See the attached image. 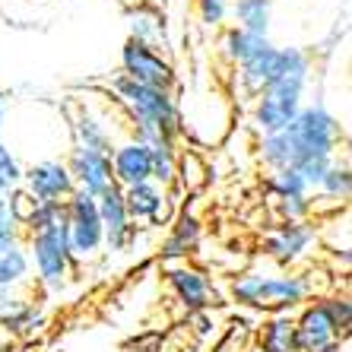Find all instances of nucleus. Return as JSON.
I'll use <instances>...</instances> for the list:
<instances>
[{
    "label": "nucleus",
    "mask_w": 352,
    "mask_h": 352,
    "mask_svg": "<svg viewBox=\"0 0 352 352\" xmlns=\"http://www.w3.org/2000/svg\"><path fill=\"white\" fill-rule=\"evenodd\" d=\"M3 121H7V98L0 96V131H3Z\"/></svg>",
    "instance_id": "obj_34"
},
{
    "label": "nucleus",
    "mask_w": 352,
    "mask_h": 352,
    "mask_svg": "<svg viewBox=\"0 0 352 352\" xmlns=\"http://www.w3.org/2000/svg\"><path fill=\"white\" fill-rule=\"evenodd\" d=\"M197 13L206 29H219L229 19V0H197Z\"/></svg>",
    "instance_id": "obj_31"
},
{
    "label": "nucleus",
    "mask_w": 352,
    "mask_h": 352,
    "mask_svg": "<svg viewBox=\"0 0 352 352\" xmlns=\"http://www.w3.org/2000/svg\"><path fill=\"white\" fill-rule=\"evenodd\" d=\"M64 226H67V245L74 263H92L102 251H105V232H102V219H98L96 197L74 190L64 200Z\"/></svg>",
    "instance_id": "obj_7"
},
{
    "label": "nucleus",
    "mask_w": 352,
    "mask_h": 352,
    "mask_svg": "<svg viewBox=\"0 0 352 352\" xmlns=\"http://www.w3.org/2000/svg\"><path fill=\"white\" fill-rule=\"evenodd\" d=\"M96 206H98V219H102V232H105V248L115 251V254H124L137 241V229H140V226L131 222V216H127L124 190L118 184H108L96 197Z\"/></svg>",
    "instance_id": "obj_12"
},
{
    "label": "nucleus",
    "mask_w": 352,
    "mask_h": 352,
    "mask_svg": "<svg viewBox=\"0 0 352 352\" xmlns=\"http://www.w3.org/2000/svg\"><path fill=\"white\" fill-rule=\"evenodd\" d=\"M267 45H270V38H261V35H254V32H245V29H238V25H229L219 38L222 58L229 60V64H235V67L241 64V60H248L251 54H257L261 48H267Z\"/></svg>",
    "instance_id": "obj_24"
},
{
    "label": "nucleus",
    "mask_w": 352,
    "mask_h": 352,
    "mask_svg": "<svg viewBox=\"0 0 352 352\" xmlns=\"http://www.w3.org/2000/svg\"><path fill=\"white\" fill-rule=\"evenodd\" d=\"M64 222V204H35L32 216L23 222V238L32 235V232H41V229H51Z\"/></svg>",
    "instance_id": "obj_29"
},
{
    "label": "nucleus",
    "mask_w": 352,
    "mask_h": 352,
    "mask_svg": "<svg viewBox=\"0 0 352 352\" xmlns=\"http://www.w3.org/2000/svg\"><path fill=\"white\" fill-rule=\"evenodd\" d=\"M23 190L32 194L38 204H64L76 184L64 159H38L32 165H23Z\"/></svg>",
    "instance_id": "obj_11"
},
{
    "label": "nucleus",
    "mask_w": 352,
    "mask_h": 352,
    "mask_svg": "<svg viewBox=\"0 0 352 352\" xmlns=\"http://www.w3.org/2000/svg\"><path fill=\"white\" fill-rule=\"evenodd\" d=\"M270 13L273 0H232L229 3V16L235 19L238 29L254 32L261 38H270Z\"/></svg>",
    "instance_id": "obj_22"
},
{
    "label": "nucleus",
    "mask_w": 352,
    "mask_h": 352,
    "mask_svg": "<svg viewBox=\"0 0 352 352\" xmlns=\"http://www.w3.org/2000/svg\"><path fill=\"white\" fill-rule=\"evenodd\" d=\"M149 149V162H153V175H149V181H156L159 188L172 190L175 188V162H178V143L175 140H159V143H153Z\"/></svg>",
    "instance_id": "obj_25"
},
{
    "label": "nucleus",
    "mask_w": 352,
    "mask_h": 352,
    "mask_svg": "<svg viewBox=\"0 0 352 352\" xmlns=\"http://www.w3.org/2000/svg\"><path fill=\"white\" fill-rule=\"evenodd\" d=\"M0 286L3 289H32V263L23 241H3L0 238Z\"/></svg>",
    "instance_id": "obj_20"
},
{
    "label": "nucleus",
    "mask_w": 352,
    "mask_h": 352,
    "mask_svg": "<svg viewBox=\"0 0 352 352\" xmlns=\"http://www.w3.org/2000/svg\"><path fill=\"white\" fill-rule=\"evenodd\" d=\"M200 235H204L200 219H197L194 213H178L172 219V226H168V235H165L162 245H159V257H162L165 263L188 261L197 251V245H200Z\"/></svg>",
    "instance_id": "obj_18"
},
{
    "label": "nucleus",
    "mask_w": 352,
    "mask_h": 352,
    "mask_svg": "<svg viewBox=\"0 0 352 352\" xmlns=\"http://www.w3.org/2000/svg\"><path fill=\"white\" fill-rule=\"evenodd\" d=\"M245 352H261V349H257V346H254V343H251V346H248V349H245Z\"/></svg>",
    "instance_id": "obj_35"
},
{
    "label": "nucleus",
    "mask_w": 352,
    "mask_h": 352,
    "mask_svg": "<svg viewBox=\"0 0 352 352\" xmlns=\"http://www.w3.org/2000/svg\"><path fill=\"white\" fill-rule=\"evenodd\" d=\"M0 352H7V346H3V349H0Z\"/></svg>",
    "instance_id": "obj_36"
},
{
    "label": "nucleus",
    "mask_w": 352,
    "mask_h": 352,
    "mask_svg": "<svg viewBox=\"0 0 352 352\" xmlns=\"http://www.w3.org/2000/svg\"><path fill=\"white\" fill-rule=\"evenodd\" d=\"M267 190L273 200H286V197H311V188L305 184V178L295 168H273L267 178Z\"/></svg>",
    "instance_id": "obj_28"
},
{
    "label": "nucleus",
    "mask_w": 352,
    "mask_h": 352,
    "mask_svg": "<svg viewBox=\"0 0 352 352\" xmlns=\"http://www.w3.org/2000/svg\"><path fill=\"white\" fill-rule=\"evenodd\" d=\"M318 241H320L318 226L311 219H302V222H279L276 229L263 238L261 248L263 257H270L279 270H292L295 263L311 257Z\"/></svg>",
    "instance_id": "obj_8"
},
{
    "label": "nucleus",
    "mask_w": 352,
    "mask_h": 352,
    "mask_svg": "<svg viewBox=\"0 0 352 352\" xmlns=\"http://www.w3.org/2000/svg\"><path fill=\"white\" fill-rule=\"evenodd\" d=\"M165 286L172 292V298L178 302V308L184 314H200L210 311L216 305V292L210 286V276H206L200 267H194L190 261H178L165 267Z\"/></svg>",
    "instance_id": "obj_9"
},
{
    "label": "nucleus",
    "mask_w": 352,
    "mask_h": 352,
    "mask_svg": "<svg viewBox=\"0 0 352 352\" xmlns=\"http://www.w3.org/2000/svg\"><path fill=\"white\" fill-rule=\"evenodd\" d=\"M153 175V162H149V149L143 143H137L133 137L115 143L111 149V178L118 188H133L143 184Z\"/></svg>",
    "instance_id": "obj_15"
},
{
    "label": "nucleus",
    "mask_w": 352,
    "mask_h": 352,
    "mask_svg": "<svg viewBox=\"0 0 352 352\" xmlns=\"http://www.w3.org/2000/svg\"><path fill=\"white\" fill-rule=\"evenodd\" d=\"M7 204H10V190H7V188H0V213L7 210Z\"/></svg>",
    "instance_id": "obj_33"
},
{
    "label": "nucleus",
    "mask_w": 352,
    "mask_h": 352,
    "mask_svg": "<svg viewBox=\"0 0 352 352\" xmlns=\"http://www.w3.org/2000/svg\"><path fill=\"white\" fill-rule=\"evenodd\" d=\"M162 349H165V340H162V333H156V330L140 333L137 340L127 343V352H162Z\"/></svg>",
    "instance_id": "obj_32"
},
{
    "label": "nucleus",
    "mask_w": 352,
    "mask_h": 352,
    "mask_svg": "<svg viewBox=\"0 0 352 352\" xmlns=\"http://www.w3.org/2000/svg\"><path fill=\"white\" fill-rule=\"evenodd\" d=\"M257 349L261 352H298V336H295V314L279 311L267 314L257 327Z\"/></svg>",
    "instance_id": "obj_21"
},
{
    "label": "nucleus",
    "mask_w": 352,
    "mask_h": 352,
    "mask_svg": "<svg viewBox=\"0 0 352 352\" xmlns=\"http://www.w3.org/2000/svg\"><path fill=\"white\" fill-rule=\"evenodd\" d=\"M340 143H343V124L318 98L311 105L298 108V115L286 124V131L261 137L257 153L261 162L273 172V168H292L305 159H336Z\"/></svg>",
    "instance_id": "obj_1"
},
{
    "label": "nucleus",
    "mask_w": 352,
    "mask_h": 352,
    "mask_svg": "<svg viewBox=\"0 0 352 352\" xmlns=\"http://www.w3.org/2000/svg\"><path fill=\"white\" fill-rule=\"evenodd\" d=\"M229 295L238 308L263 314L298 311L318 295V283L305 270H248L229 283Z\"/></svg>",
    "instance_id": "obj_4"
},
{
    "label": "nucleus",
    "mask_w": 352,
    "mask_h": 352,
    "mask_svg": "<svg viewBox=\"0 0 352 352\" xmlns=\"http://www.w3.org/2000/svg\"><path fill=\"white\" fill-rule=\"evenodd\" d=\"M25 251H29V263H32V283L41 292H64L80 273V267L74 263V254H70V245H67L64 222L25 235Z\"/></svg>",
    "instance_id": "obj_6"
},
{
    "label": "nucleus",
    "mask_w": 352,
    "mask_h": 352,
    "mask_svg": "<svg viewBox=\"0 0 352 352\" xmlns=\"http://www.w3.org/2000/svg\"><path fill=\"white\" fill-rule=\"evenodd\" d=\"M0 188H23V162H19L16 149H10L3 140H0Z\"/></svg>",
    "instance_id": "obj_30"
},
{
    "label": "nucleus",
    "mask_w": 352,
    "mask_h": 352,
    "mask_svg": "<svg viewBox=\"0 0 352 352\" xmlns=\"http://www.w3.org/2000/svg\"><path fill=\"white\" fill-rule=\"evenodd\" d=\"M64 162H67V172L74 178L76 190H82V194L98 197L108 184H115V178H111V156H108V153L70 143Z\"/></svg>",
    "instance_id": "obj_13"
},
{
    "label": "nucleus",
    "mask_w": 352,
    "mask_h": 352,
    "mask_svg": "<svg viewBox=\"0 0 352 352\" xmlns=\"http://www.w3.org/2000/svg\"><path fill=\"white\" fill-rule=\"evenodd\" d=\"M131 38L133 41H143L149 48H156L165 41V25H162V16L153 13V10H133L131 16Z\"/></svg>",
    "instance_id": "obj_26"
},
{
    "label": "nucleus",
    "mask_w": 352,
    "mask_h": 352,
    "mask_svg": "<svg viewBox=\"0 0 352 352\" xmlns=\"http://www.w3.org/2000/svg\"><path fill=\"white\" fill-rule=\"evenodd\" d=\"M308 80H311V54L305 48H292V45L279 48V76L257 92L254 111H251V121L261 137L286 131V124L302 108Z\"/></svg>",
    "instance_id": "obj_3"
},
{
    "label": "nucleus",
    "mask_w": 352,
    "mask_h": 352,
    "mask_svg": "<svg viewBox=\"0 0 352 352\" xmlns=\"http://www.w3.org/2000/svg\"><path fill=\"white\" fill-rule=\"evenodd\" d=\"M124 190V206L131 222H143V226H165L172 222V190L159 188L156 181H143L133 188H121Z\"/></svg>",
    "instance_id": "obj_14"
},
{
    "label": "nucleus",
    "mask_w": 352,
    "mask_h": 352,
    "mask_svg": "<svg viewBox=\"0 0 352 352\" xmlns=\"http://www.w3.org/2000/svg\"><path fill=\"white\" fill-rule=\"evenodd\" d=\"M45 327H48V314H45L41 302H35V295H25L7 314H0V333H3V340H32Z\"/></svg>",
    "instance_id": "obj_16"
},
{
    "label": "nucleus",
    "mask_w": 352,
    "mask_h": 352,
    "mask_svg": "<svg viewBox=\"0 0 352 352\" xmlns=\"http://www.w3.org/2000/svg\"><path fill=\"white\" fill-rule=\"evenodd\" d=\"M108 92L115 96V105L131 121V137L143 146H153L159 140L181 143V105L172 89L143 86L131 76L118 74L108 82Z\"/></svg>",
    "instance_id": "obj_2"
},
{
    "label": "nucleus",
    "mask_w": 352,
    "mask_h": 352,
    "mask_svg": "<svg viewBox=\"0 0 352 352\" xmlns=\"http://www.w3.org/2000/svg\"><path fill=\"white\" fill-rule=\"evenodd\" d=\"M352 330V298L346 292L314 295L295 314L298 352H343Z\"/></svg>",
    "instance_id": "obj_5"
},
{
    "label": "nucleus",
    "mask_w": 352,
    "mask_h": 352,
    "mask_svg": "<svg viewBox=\"0 0 352 352\" xmlns=\"http://www.w3.org/2000/svg\"><path fill=\"white\" fill-rule=\"evenodd\" d=\"M206 181V165L197 156V149H178V162H175V184L181 190H197Z\"/></svg>",
    "instance_id": "obj_27"
},
{
    "label": "nucleus",
    "mask_w": 352,
    "mask_h": 352,
    "mask_svg": "<svg viewBox=\"0 0 352 352\" xmlns=\"http://www.w3.org/2000/svg\"><path fill=\"white\" fill-rule=\"evenodd\" d=\"M349 190H352V172H349V162H330L327 172H324V178H320V184L314 188L311 200L318 204V200H333L336 206H343L346 200H349Z\"/></svg>",
    "instance_id": "obj_23"
},
{
    "label": "nucleus",
    "mask_w": 352,
    "mask_h": 352,
    "mask_svg": "<svg viewBox=\"0 0 352 352\" xmlns=\"http://www.w3.org/2000/svg\"><path fill=\"white\" fill-rule=\"evenodd\" d=\"M235 70H238L241 92L257 96L267 82H273L279 76V45H273V41H270L267 48H261L257 54H251L248 60H241Z\"/></svg>",
    "instance_id": "obj_19"
},
{
    "label": "nucleus",
    "mask_w": 352,
    "mask_h": 352,
    "mask_svg": "<svg viewBox=\"0 0 352 352\" xmlns=\"http://www.w3.org/2000/svg\"><path fill=\"white\" fill-rule=\"evenodd\" d=\"M121 74L143 82V86H156V89H172V92L175 82H178L175 67L168 64V58H162V51L133 38H127V45L121 48Z\"/></svg>",
    "instance_id": "obj_10"
},
{
    "label": "nucleus",
    "mask_w": 352,
    "mask_h": 352,
    "mask_svg": "<svg viewBox=\"0 0 352 352\" xmlns=\"http://www.w3.org/2000/svg\"><path fill=\"white\" fill-rule=\"evenodd\" d=\"M70 137H74L76 146H86V149H98V153H108L115 149V133L111 127L105 124V118L96 115L86 102L76 105V111L70 115Z\"/></svg>",
    "instance_id": "obj_17"
}]
</instances>
